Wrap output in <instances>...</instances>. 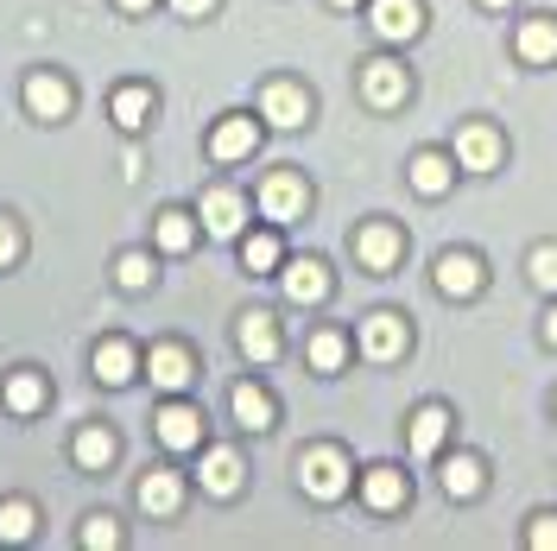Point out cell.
Wrapping results in <instances>:
<instances>
[{
    "mask_svg": "<svg viewBox=\"0 0 557 551\" xmlns=\"http://www.w3.org/2000/svg\"><path fill=\"white\" fill-rule=\"evenodd\" d=\"M348 482H355V469H348V456L336 444H311L298 456V488H305L311 501H343Z\"/></svg>",
    "mask_w": 557,
    "mask_h": 551,
    "instance_id": "obj_1",
    "label": "cell"
},
{
    "mask_svg": "<svg viewBox=\"0 0 557 551\" xmlns=\"http://www.w3.org/2000/svg\"><path fill=\"white\" fill-rule=\"evenodd\" d=\"M399 254H406V235H399L393 222H361V229H355V260H361V273H393Z\"/></svg>",
    "mask_w": 557,
    "mask_h": 551,
    "instance_id": "obj_2",
    "label": "cell"
},
{
    "mask_svg": "<svg viewBox=\"0 0 557 551\" xmlns=\"http://www.w3.org/2000/svg\"><path fill=\"white\" fill-rule=\"evenodd\" d=\"M197 222H203L215 242H242V229H247V197H242V191H228V184H215V191H203Z\"/></svg>",
    "mask_w": 557,
    "mask_h": 551,
    "instance_id": "obj_3",
    "label": "cell"
},
{
    "mask_svg": "<svg viewBox=\"0 0 557 551\" xmlns=\"http://www.w3.org/2000/svg\"><path fill=\"white\" fill-rule=\"evenodd\" d=\"M406 343H412V330H406L399 310H374V317H361V355H368V362H399Z\"/></svg>",
    "mask_w": 557,
    "mask_h": 551,
    "instance_id": "obj_4",
    "label": "cell"
},
{
    "mask_svg": "<svg viewBox=\"0 0 557 551\" xmlns=\"http://www.w3.org/2000/svg\"><path fill=\"white\" fill-rule=\"evenodd\" d=\"M368 26L386 45H406V38L424 33V0H368Z\"/></svg>",
    "mask_w": 557,
    "mask_h": 551,
    "instance_id": "obj_5",
    "label": "cell"
},
{
    "mask_svg": "<svg viewBox=\"0 0 557 551\" xmlns=\"http://www.w3.org/2000/svg\"><path fill=\"white\" fill-rule=\"evenodd\" d=\"M482 285H487L482 254H469V247H450V254H437V292H444V298H475Z\"/></svg>",
    "mask_w": 557,
    "mask_h": 551,
    "instance_id": "obj_6",
    "label": "cell"
},
{
    "mask_svg": "<svg viewBox=\"0 0 557 551\" xmlns=\"http://www.w3.org/2000/svg\"><path fill=\"white\" fill-rule=\"evenodd\" d=\"M311 209V184L298 172H273L260 184V216H273V222H298Z\"/></svg>",
    "mask_w": 557,
    "mask_h": 551,
    "instance_id": "obj_7",
    "label": "cell"
},
{
    "mask_svg": "<svg viewBox=\"0 0 557 551\" xmlns=\"http://www.w3.org/2000/svg\"><path fill=\"white\" fill-rule=\"evenodd\" d=\"M152 431H159V444H165V450L184 456V450L203 444V413H197V406H184V400H172V406H159V413H152Z\"/></svg>",
    "mask_w": 557,
    "mask_h": 551,
    "instance_id": "obj_8",
    "label": "cell"
},
{
    "mask_svg": "<svg viewBox=\"0 0 557 551\" xmlns=\"http://www.w3.org/2000/svg\"><path fill=\"white\" fill-rule=\"evenodd\" d=\"M361 96H368V108H399L412 96V76H406V64H393V58H374V64L361 70Z\"/></svg>",
    "mask_w": 557,
    "mask_h": 551,
    "instance_id": "obj_9",
    "label": "cell"
},
{
    "mask_svg": "<svg viewBox=\"0 0 557 551\" xmlns=\"http://www.w3.org/2000/svg\"><path fill=\"white\" fill-rule=\"evenodd\" d=\"M406 177H412L418 197H444L456 184V152H437V146H418L412 166H406Z\"/></svg>",
    "mask_w": 557,
    "mask_h": 551,
    "instance_id": "obj_10",
    "label": "cell"
},
{
    "mask_svg": "<svg viewBox=\"0 0 557 551\" xmlns=\"http://www.w3.org/2000/svg\"><path fill=\"white\" fill-rule=\"evenodd\" d=\"M146 375H152V387H165V393H184V387L197 380V362H190L184 343H159L146 355Z\"/></svg>",
    "mask_w": 557,
    "mask_h": 551,
    "instance_id": "obj_11",
    "label": "cell"
},
{
    "mask_svg": "<svg viewBox=\"0 0 557 551\" xmlns=\"http://www.w3.org/2000/svg\"><path fill=\"white\" fill-rule=\"evenodd\" d=\"M278 273H285V298H292V305H323V298H330V267L311 260V254H305V260H285Z\"/></svg>",
    "mask_w": 557,
    "mask_h": 551,
    "instance_id": "obj_12",
    "label": "cell"
},
{
    "mask_svg": "<svg viewBox=\"0 0 557 551\" xmlns=\"http://www.w3.org/2000/svg\"><path fill=\"white\" fill-rule=\"evenodd\" d=\"M260 114H267L273 127H305V121H311V96H305L298 83H267V89H260Z\"/></svg>",
    "mask_w": 557,
    "mask_h": 551,
    "instance_id": "obj_13",
    "label": "cell"
},
{
    "mask_svg": "<svg viewBox=\"0 0 557 551\" xmlns=\"http://www.w3.org/2000/svg\"><path fill=\"white\" fill-rule=\"evenodd\" d=\"M260 146V127H253V114H228V121H215V134H209V159H222V166H235Z\"/></svg>",
    "mask_w": 557,
    "mask_h": 551,
    "instance_id": "obj_14",
    "label": "cell"
},
{
    "mask_svg": "<svg viewBox=\"0 0 557 551\" xmlns=\"http://www.w3.org/2000/svg\"><path fill=\"white\" fill-rule=\"evenodd\" d=\"M235 343H242V355L253 362V368H267L278 355V323H273V310H247L242 323H235Z\"/></svg>",
    "mask_w": 557,
    "mask_h": 551,
    "instance_id": "obj_15",
    "label": "cell"
},
{
    "mask_svg": "<svg viewBox=\"0 0 557 551\" xmlns=\"http://www.w3.org/2000/svg\"><path fill=\"white\" fill-rule=\"evenodd\" d=\"M500 152H507V146H500V134H494V127H482V121L456 134V166H462V172H494V166H500Z\"/></svg>",
    "mask_w": 557,
    "mask_h": 551,
    "instance_id": "obj_16",
    "label": "cell"
},
{
    "mask_svg": "<svg viewBox=\"0 0 557 551\" xmlns=\"http://www.w3.org/2000/svg\"><path fill=\"white\" fill-rule=\"evenodd\" d=\"M26 108H33L38 121H64L70 114V83L51 76V70H33V76H26Z\"/></svg>",
    "mask_w": 557,
    "mask_h": 551,
    "instance_id": "obj_17",
    "label": "cell"
},
{
    "mask_svg": "<svg viewBox=\"0 0 557 551\" xmlns=\"http://www.w3.org/2000/svg\"><path fill=\"white\" fill-rule=\"evenodd\" d=\"M361 501H368L374 514H393V507H406V469H393V463H374V469L361 476Z\"/></svg>",
    "mask_w": 557,
    "mask_h": 551,
    "instance_id": "obj_18",
    "label": "cell"
},
{
    "mask_svg": "<svg viewBox=\"0 0 557 551\" xmlns=\"http://www.w3.org/2000/svg\"><path fill=\"white\" fill-rule=\"evenodd\" d=\"M134 375H139V348L121 343V336H108V343L96 348V380H102V387H127Z\"/></svg>",
    "mask_w": 557,
    "mask_h": 551,
    "instance_id": "obj_19",
    "label": "cell"
},
{
    "mask_svg": "<svg viewBox=\"0 0 557 551\" xmlns=\"http://www.w3.org/2000/svg\"><path fill=\"white\" fill-rule=\"evenodd\" d=\"M139 507L152 519H172L177 507H184V482H177L172 469H152V476L139 482Z\"/></svg>",
    "mask_w": 557,
    "mask_h": 551,
    "instance_id": "obj_20",
    "label": "cell"
},
{
    "mask_svg": "<svg viewBox=\"0 0 557 551\" xmlns=\"http://www.w3.org/2000/svg\"><path fill=\"white\" fill-rule=\"evenodd\" d=\"M487 488V469H482V456H469V450H456L450 463H444V494L450 501H475Z\"/></svg>",
    "mask_w": 557,
    "mask_h": 551,
    "instance_id": "obj_21",
    "label": "cell"
},
{
    "mask_svg": "<svg viewBox=\"0 0 557 551\" xmlns=\"http://www.w3.org/2000/svg\"><path fill=\"white\" fill-rule=\"evenodd\" d=\"M108 114H114V127L139 134V127L152 121V89H146V83H121V89H114V102H108Z\"/></svg>",
    "mask_w": 557,
    "mask_h": 551,
    "instance_id": "obj_22",
    "label": "cell"
},
{
    "mask_svg": "<svg viewBox=\"0 0 557 551\" xmlns=\"http://www.w3.org/2000/svg\"><path fill=\"white\" fill-rule=\"evenodd\" d=\"M235 425H247V431H273V425H278L273 393H267V387H253V380H242V387H235Z\"/></svg>",
    "mask_w": 557,
    "mask_h": 551,
    "instance_id": "obj_23",
    "label": "cell"
},
{
    "mask_svg": "<svg viewBox=\"0 0 557 551\" xmlns=\"http://www.w3.org/2000/svg\"><path fill=\"white\" fill-rule=\"evenodd\" d=\"M0 400H7V413H13V418H33L38 406H45V375H33V368L7 375V387H0Z\"/></svg>",
    "mask_w": 557,
    "mask_h": 551,
    "instance_id": "obj_24",
    "label": "cell"
},
{
    "mask_svg": "<svg viewBox=\"0 0 557 551\" xmlns=\"http://www.w3.org/2000/svg\"><path fill=\"white\" fill-rule=\"evenodd\" d=\"M242 456H235V450H203V469H197V476H203V488L209 494H235V488H242Z\"/></svg>",
    "mask_w": 557,
    "mask_h": 551,
    "instance_id": "obj_25",
    "label": "cell"
},
{
    "mask_svg": "<svg viewBox=\"0 0 557 551\" xmlns=\"http://www.w3.org/2000/svg\"><path fill=\"white\" fill-rule=\"evenodd\" d=\"M444 438H450V413H444V406H418V418H412V456H437Z\"/></svg>",
    "mask_w": 557,
    "mask_h": 551,
    "instance_id": "obj_26",
    "label": "cell"
},
{
    "mask_svg": "<svg viewBox=\"0 0 557 551\" xmlns=\"http://www.w3.org/2000/svg\"><path fill=\"white\" fill-rule=\"evenodd\" d=\"M513 45H520V64H552L557 58V20H525Z\"/></svg>",
    "mask_w": 557,
    "mask_h": 551,
    "instance_id": "obj_27",
    "label": "cell"
},
{
    "mask_svg": "<svg viewBox=\"0 0 557 551\" xmlns=\"http://www.w3.org/2000/svg\"><path fill=\"white\" fill-rule=\"evenodd\" d=\"M242 267H247V273H278V267H285V247H278L273 229L242 235Z\"/></svg>",
    "mask_w": 557,
    "mask_h": 551,
    "instance_id": "obj_28",
    "label": "cell"
},
{
    "mask_svg": "<svg viewBox=\"0 0 557 551\" xmlns=\"http://www.w3.org/2000/svg\"><path fill=\"white\" fill-rule=\"evenodd\" d=\"M305 362H311L317 375H343V362H348V336H336V330H317L311 343H305Z\"/></svg>",
    "mask_w": 557,
    "mask_h": 551,
    "instance_id": "obj_29",
    "label": "cell"
},
{
    "mask_svg": "<svg viewBox=\"0 0 557 551\" xmlns=\"http://www.w3.org/2000/svg\"><path fill=\"white\" fill-rule=\"evenodd\" d=\"M190 242H197V216L190 209H165L159 216V254H190Z\"/></svg>",
    "mask_w": 557,
    "mask_h": 551,
    "instance_id": "obj_30",
    "label": "cell"
},
{
    "mask_svg": "<svg viewBox=\"0 0 557 551\" xmlns=\"http://www.w3.org/2000/svg\"><path fill=\"white\" fill-rule=\"evenodd\" d=\"M76 463L102 476L108 463H114V431H102V425H89V431H76Z\"/></svg>",
    "mask_w": 557,
    "mask_h": 551,
    "instance_id": "obj_31",
    "label": "cell"
},
{
    "mask_svg": "<svg viewBox=\"0 0 557 551\" xmlns=\"http://www.w3.org/2000/svg\"><path fill=\"white\" fill-rule=\"evenodd\" d=\"M33 532H38L33 501H0V539H7V546H26Z\"/></svg>",
    "mask_w": 557,
    "mask_h": 551,
    "instance_id": "obj_32",
    "label": "cell"
},
{
    "mask_svg": "<svg viewBox=\"0 0 557 551\" xmlns=\"http://www.w3.org/2000/svg\"><path fill=\"white\" fill-rule=\"evenodd\" d=\"M114 279H121V292H146V285H152V254L127 247V254L114 260Z\"/></svg>",
    "mask_w": 557,
    "mask_h": 551,
    "instance_id": "obj_33",
    "label": "cell"
},
{
    "mask_svg": "<svg viewBox=\"0 0 557 551\" xmlns=\"http://www.w3.org/2000/svg\"><path fill=\"white\" fill-rule=\"evenodd\" d=\"M525 267H532V285H539V292H557V247L552 242L532 247V260H525Z\"/></svg>",
    "mask_w": 557,
    "mask_h": 551,
    "instance_id": "obj_34",
    "label": "cell"
},
{
    "mask_svg": "<svg viewBox=\"0 0 557 551\" xmlns=\"http://www.w3.org/2000/svg\"><path fill=\"white\" fill-rule=\"evenodd\" d=\"M83 546H89V551H114V546H121V526H114L108 514H96L89 526H83Z\"/></svg>",
    "mask_w": 557,
    "mask_h": 551,
    "instance_id": "obj_35",
    "label": "cell"
},
{
    "mask_svg": "<svg viewBox=\"0 0 557 551\" xmlns=\"http://www.w3.org/2000/svg\"><path fill=\"white\" fill-rule=\"evenodd\" d=\"M525 546H532V551H557V514H532V526H525Z\"/></svg>",
    "mask_w": 557,
    "mask_h": 551,
    "instance_id": "obj_36",
    "label": "cell"
},
{
    "mask_svg": "<svg viewBox=\"0 0 557 551\" xmlns=\"http://www.w3.org/2000/svg\"><path fill=\"white\" fill-rule=\"evenodd\" d=\"M20 247H26V235H20V229H13V222L0 216V273H7L13 260H20Z\"/></svg>",
    "mask_w": 557,
    "mask_h": 551,
    "instance_id": "obj_37",
    "label": "cell"
},
{
    "mask_svg": "<svg viewBox=\"0 0 557 551\" xmlns=\"http://www.w3.org/2000/svg\"><path fill=\"white\" fill-rule=\"evenodd\" d=\"M177 13H184V20H203V13H215V0H172Z\"/></svg>",
    "mask_w": 557,
    "mask_h": 551,
    "instance_id": "obj_38",
    "label": "cell"
},
{
    "mask_svg": "<svg viewBox=\"0 0 557 551\" xmlns=\"http://www.w3.org/2000/svg\"><path fill=\"white\" fill-rule=\"evenodd\" d=\"M114 7H121V13H146V7H152V0H114Z\"/></svg>",
    "mask_w": 557,
    "mask_h": 551,
    "instance_id": "obj_39",
    "label": "cell"
},
{
    "mask_svg": "<svg viewBox=\"0 0 557 551\" xmlns=\"http://www.w3.org/2000/svg\"><path fill=\"white\" fill-rule=\"evenodd\" d=\"M545 343L557 348V305H552V317H545Z\"/></svg>",
    "mask_w": 557,
    "mask_h": 551,
    "instance_id": "obj_40",
    "label": "cell"
},
{
    "mask_svg": "<svg viewBox=\"0 0 557 551\" xmlns=\"http://www.w3.org/2000/svg\"><path fill=\"white\" fill-rule=\"evenodd\" d=\"M330 7H343V13H355V7H361V0H330Z\"/></svg>",
    "mask_w": 557,
    "mask_h": 551,
    "instance_id": "obj_41",
    "label": "cell"
},
{
    "mask_svg": "<svg viewBox=\"0 0 557 551\" xmlns=\"http://www.w3.org/2000/svg\"><path fill=\"white\" fill-rule=\"evenodd\" d=\"M482 7H513V0H482Z\"/></svg>",
    "mask_w": 557,
    "mask_h": 551,
    "instance_id": "obj_42",
    "label": "cell"
}]
</instances>
